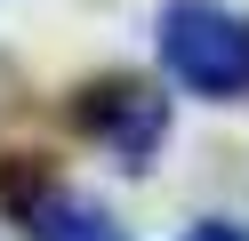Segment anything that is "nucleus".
Returning <instances> with one entry per match:
<instances>
[{"label":"nucleus","mask_w":249,"mask_h":241,"mask_svg":"<svg viewBox=\"0 0 249 241\" xmlns=\"http://www.w3.org/2000/svg\"><path fill=\"white\" fill-rule=\"evenodd\" d=\"M161 64L193 96H249V16L217 0H169L161 8Z\"/></svg>","instance_id":"nucleus-1"},{"label":"nucleus","mask_w":249,"mask_h":241,"mask_svg":"<svg viewBox=\"0 0 249 241\" xmlns=\"http://www.w3.org/2000/svg\"><path fill=\"white\" fill-rule=\"evenodd\" d=\"M0 201L17 209V225L33 241H129L113 217H105L89 193H72V185H49V177H0Z\"/></svg>","instance_id":"nucleus-2"},{"label":"nucleus","mask_w":249,"mask_h":241,"mask_svg":"<svg viewBox=\"0 0 249 241\" xmlns=\"http://www.w3.org/2000/svg\"><path fill=\"white\" fill-rule=\"evenodd\" d=\"M81 129L105 137L121 161H145L153 145H161V129H169V105L145 89V80H105V89L81 96Z\"/></svg>","instance_id":"nucleus-3"},{"label":"nucleus","mask_w":249,"mask_h":241,"mask_svg":"<svg viewBox=\"0 0 249 241\" xmlns=\"http://www.w3.org/2000/svg\"><path fill=\"white\" fill-rule=\"evenodd\" d=\"M185 241H249V233H241V225H225V217H209V225H193Z\"/></svg>","instance_id":"nucleus-4"}]
</instances>
